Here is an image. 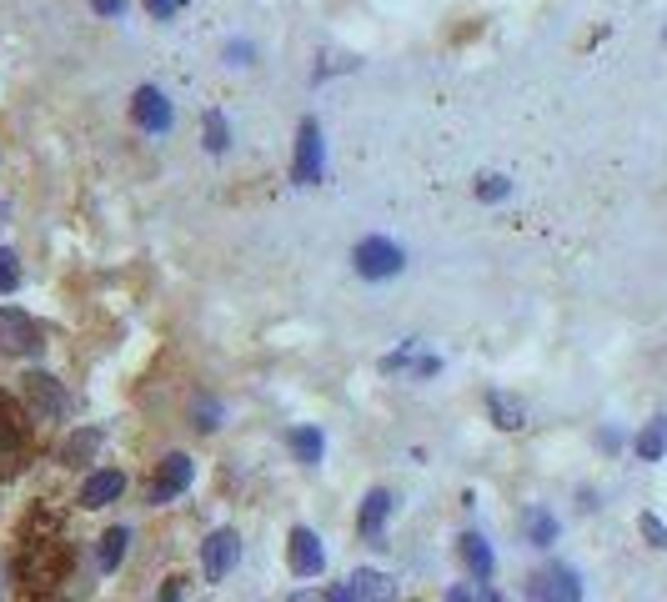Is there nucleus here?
I'll return each mask as SVG.
<instances>
[{"label":"nucleus","instance_id":"20","mask_svg":"<svg viewBox=\"0 0 667 602\" xmlns=\"http://www.w3.org/2000/svg\"><path fill=\"white\" fill-rule=\"evenodd\" d=\"M126 547H131V532H126V527H111V532L101 537V572H116V567L126 562Z\"/></svg>","mask_w":667,"mask_h":602},{"label":"nucleus","instance_id":"30","mask_svg":"<svg viewBox=\"0 0 667 602\" xmlns=\"http://www.w3.org/2000/svg\"><path fill=\"white\" fill-rule=\"evenodd\" d=\"M226 61H231V66H251V46H246V41H231V46H226Z\"/></svg>","mask_w":667,"mask_h":602},{"label":"nucleus","instance_id":"33","mask_svg":"<svg viewBox=\"0 0 667 602\" xmlns=\"http://www.w3.org/2000/svg\"><path fill=\"white\" fill-rule=\"evenodd\" d=\"M447 602H472V592H467V587H452V592H447Z\"/></svg>","mask_w":667,"mask_h":602},{"label":"nucleus","instance_id":"32","mask_svg":"<svg viewBox=\"0 0 667 602\" xmlns=\"http://www.w3.org/2000/svg\"><path fill=\"white\" fill-rule=\"evenodd\" d=\"M321 602H352V592H347V582H342V587H331V592H326Z\"/></svg>","mask_w":667,"mask_h":602},{"label":"nucleus","instance_id":"36","mask_svg":"<svg viewBox=\"0 0 667 602\" xmlns=\"http://www.w3.org/2000/svg\"><path fill=\"white\" fill-rule=\"evenodd\" d=\"M0 221H6V201H0Z\"/></svg>","mask_w":667,"mask_h":602},{"label":"nucleus","instance_id":"7","mask_svg":"<svg viewBox=\"0 0 667 602\" xmlns=\"http://www.w3.org/2000/svg\"><path fill=\"white\" fill-rule=\"evenodd\" d=\"M527 592H532V602H582V577L567 562H552L527 582Z\"/></svg>","mask_w":667,"mask_h":602},{"label":"nucleus","instance_id":"37","mask_svg":"<svg viewBox=\"0 0 667 602\" xmlns=\"http://www.w3.org/2000/svg\"><path fill=\"white\" fill-rule=\"evenodd\" d=\"M662 41H667V31H662Z\"/></svg>","mask_w":667,"mask_h":602},{"label":"nucleus","instance_id":"8","mask_svg":"<svg viewBox=\"0 0 667 602\" xmlns=\"http://www.w3.org/2000/svg\"><path fill=\"white\" fill-rule=\"evenodd\" d=\"M131 121H136L146 136H166V131H171V121H176L171 96H166V91H156V86H141V91L131 96Z\"/></svg>","mask_w":667,"mask_h":602},{"label":"nucleus","instance_id":"29","mask_svg":"<svg viewBox=\"0 0 667 602\" xmlns=\"http://www.w3.org/2000/svg\"><path fill=\"white\" fill-rule=\"evenodd\" d=\"M91 11H96L101 21H116V16L126 11V0H91Z\"/></svg>","mask_w":667,"mask_h":602},{"label":"nucleus","instance_id":"9","mask_svg":"<svg viewBox=\"0 0 667 602\" xmlns=\"http://www.w3.org/2000/svg\"><path fill=\"white\" fill-rule=\"evenodd\" d=\"M236 557H241V537H236L231 527H216V532L201 542V572H206V582H221V577L236 567Z\"/></svg>","mask_w":667,"mask_h":602},{"label":"nucleus","instance_id":"16","mask_svg":"<svg viewBox=\"0 0 667 602\" xmlns=\"http://www.w3.org/2000/svg\"><path fill=\"white\" fill-rule=\"evenodd\" d=\"M632 452H637V462H662V457H667V417H652V422L632 437Z\"/></svg>","mask_w":667,"mask_h":602},{"label":"nucleus","instance_id":"3","mask_svg":"<svg viewBox=\"0 0 667 602\" xmlns=\"http://www.w3.org/2000/svg\"><path fill=\"white\" fill-rule=\"evenodd\" d=\"M352 261H357V276L387 281V276H397V271L407 266V251H402L392 236H367V241L352 246Z\"/></svg>","mask_w":667,"mask_h":602},{"label":"nucleus","instance_id":"21","mask_svg":"<svg viewBox=\"0 0 667 602\" xmlns=\"http://www.w3.org/2000/svg\"><path fill=\"white\" fill-rule=\"evenodd\" d=\"M527 537H532V547H552L557 542V517L547 507H532L527 512Z\"/></svg>","mask_w":667,"mask_h":602},{"label":"nucleus","instance_id":"1","mask_svg":"<svg viewBox=\"0 0 667 602\" xmlns=\"http://www.w3.org/2000/svg\"><path fill=\"white\" fill-rule=\"evenodd\" d=\"M71 577V547L61 537H26L21 542V582L36 597H51L61 582Z\"/></svg>","mask_w":667,"mask_h":602},{"label":"nucleus","instance_id":"13","mask_svg":"<svg viewBox=\"0 0 667 602\" xmlns=\"http://www.w3.org/2000/svg\"><path fill=\"white\" fill-rule=\"evenodd\" d=\"M121 492H126V477H121L116 467H106V472H91V477L81 482V507L101 512V507L121 502Z\"/></svg>","mask_w":667,"mask_h":602},{"label":"nucleus","instance_id":"19","mask_svg":"<svg viewBox=\"0 0 667 602\" xmlns=\"http://www.w3.org/2000/svg\"><path fill=\"white\" fill-rule=\"evenodd\" d=\"M101 442H106V432H101V427H81L76 437H66V447H61V462H71V467H76V462H86V457H91Z\"/></svg>","mask_w":667,"mask_h":602},{"label":"nucleus","instance_id":"18","mask_svg":"<svg viewBox=\"0 0 667 602\" xmlns=\"http://www.w3.org/2000/svg\"><path fill=\"white\" fill-rule=\"evenodd\" d=\"M487 412H492V422H497L502 432H522V427H527L522 402H512L507 392H487Z\"/></svg>","mask_w":667,"mask_h":602},{"label":"nucleus","instance_id":"34","mask_svg":"<svg viewBox=\"0 0 667 602\" xmlns=\"http://www.w3.org/2000/svg\"><path fill=\"white\" fill-rule=\"evenodd\" d=\"M482 602H502V592H492V587H482Z\"/></svg>","mask_w":667,"mask_h":602},{"label":"nucleus","instance_id":"35","mask_svg":"<svg viewBox=\"0 0 667 602\" xmlns=\"http://www.w3.org/2000/svg\"><path fill=\"white\" fill-rule=\"evenodd\" d=\"M291 602H316V592H296V597H291Z\"/></svg>","mask_w":667,"mask_h":602},{"label":"nucleus","instance_id":"26","mask_svg":"<svg viewBox=\"0 0 667 602\" xmlns=\"http://www.w3.org/2000/svg\"><path fill=\"white\" fill-rule=\"evenodd\" d=\"M637 527H642V537H647V547H657V552L667 547V522H662V517H652V512H642V517H637Z\"/></svg>","mask_w":667,"mask_h":602},{"label":"nucleus","instance_id":"10","mask_svg":"<svg viewBox=\"0 0 667 602\" xmlns=\"http://www.w3.org/2000/svg\"><path fill=\"white\" fill-rule=\"evenodd\" d=\"M286 562H291L296 577H316V572L326 567V547H321V537H316L311 527H291V537H286Z\"/></svg>","mask_w":667,"mask_h":602},{"label":"nucleus","instance_id":"28","mask_svg":"<svg viewBox=\"0 0 667 602\" xmlns=\"http://www.w3.org/2000/svg\"><path fill=\"white\" fill-rule=\"evenodd\" d=\"M357 66H362V61H357V56H331V61H326V66H316V71H311V81H316V86H321V81H326V76H337V71H357Z\"/></svg>","mask_w":667,"mask_h":602},{"label":"nucleus","instance_id":"6","mask_svg":"<svg viewBox=\"0 0 667 602\" xmlns=\"http://www.w3.org/2000/svg\"><path fill=\"white\" fill-rule=\"evenodd\" d=\"M191 477H196V462L186 457V452H171L161 467H156V477H151V487H146V497H151V507H161V502H176L186 487H191Z\"/></svg>","mask_w":667,"mask_h":602},{"label":"nucleus","instance_id":"23","mask_svg":"<svg viewBox=\"0 0 667 602\" xmlns=\"http://www.w3.org/2000/svg\"><path fill=\"white\" fill-rule=\"evenodd\" d=\"M21 286V256L11 246H0V296H11Z\"/></svg>","mask_w":667,"mask_h":602},{"label":"nucleus","instance_id":"27","mask_svg":"<svg viewBox=\"0 0 667 602\" xmlns=\"http://www.w3.org/2000/svg\"><path fill=\"white\" fill-rule=\"evenodd\" d=\"M141 6H146L151 21H176V16L186 11V0H141Z\"/></svg>","mask_w":667,"mask_h":602},{"label":"nucleus","instance_id":"31","mask_svg":"<svg viewBox=\"0 0 667 602\" xmlns=\"http://www.w3.org/2000/svg\"><path fill=\"white\" fill-rule=\"evenodd\" d=\"M181 587H186V577H166V587H161V602H181Z\"/></svg>","mask_w":667,"mask_h":602},{"label":"nucleus","instance_id":"12","mask_svg":"<svg viewBox=\"0 0 667 602\" xmlns=\"http://www.w3.org/2000/svg\"><path fill=\"white\" fill-rule=\"evenodd\" d=\"M347 592H352V602H397V582L382 567H357L347 577Z\"/></svg>","mask_w":667,"mask_h":602},{"label":"nucleus","instance_id":"17","mask_svg":"<svg viewBox=\"0 0 667 602\" xmlns=\"http://www.w3.org/2000/svg\"><path fill=\"white\" fill-rule=\"evenodd\" d=\"M286 447L296 452V462H301V467H316V462H321V452H326V437H321L316 427H291V432H286Z\"/></svg>","mask_w":667,"mask_h":602},{"label":"nucleus","instance_id":"25","mask_svg":"<svg viewBox=\"0 0 667 602\" xmlns=\"http://www.w3.org/2000/svg\"><path fill=\"white\" fill-rule=\"evenodd\" d=\"M507 196H512V181H507V176L492 171V176L477 181V201H507Z\"/></svg>","mask_w":667,"mask_h":602},{"label":"nucleus","instance_id":"11","mask_svg":"<svg viewBox=\"0 0 667 602\" xmlns=\"http://www.w3.org/2000/svg\"><path fill=\"white\" fill-rule=\"evenodd\" d=\"M26 402H31L36 422H41V417H46V422L66 417V392H61V382H56L51 372H31V377H26Z\"/></svg>","mask_w":667,"mask_h":602},{"label":"nucleus","instance_id":"5","mask_svg":"<svg viewBox=\"0 0 667 602\" xmlns=\"http://www.w3.org/2000/svg\"><path fill=\"white\" fill-rule=\"evenodd\" d=\"M46 342H41V327L26 317V312H16V307H0V352L6 357H36Z\"/></svg>","mask_w":667,"mask_h":602},{"label":"nucleus","instance_id":"15","mask_svg":"<svg viewBox=\"0 0 667 602\" xmlns=\"http://www.w3.org/2000/svg\"><path fill=\"white\" fill-rule=\"evenodd\" d=\"M457 552H462V562H467V572H472L477 582H492L497 557H492V547H487L482 532H462V537H457Z\"/></svg>","mask_w":667,"mask_h":602},{"label":"nucleus","instance_id":"24","mask_svg":"<svg viewBox=\"0 0 667 602\" xmlns=\"http://www.w3.org/2000/svg\"><path fill=\"white\" fill-rule=\"evenodd\" d=\"M191 422H196L201 432H216V427H221V402H211V397H196V402H191Z\"/></svg>","mask_w":667,"mask_h":602},{"label":"nucleus","instance_id":"14","mask_svg":"<svg viewBox=\"0 0 667 602\" xmlns=\"http://www.w3.org/2000/svg\"><path fill=\"white\" fill-rule=\"evenodd\" d=\"M392 512H397V497H392L387 487H372L367 502H362V512H357V532H362V537H382V527H387Z\"/></svg>","mask_w":667,"mask_h":602},{"label":"nucleus","instance_id":"22","mask_svg":"<svg viewBox=\"0 0 667 602\" xmlns=\"http://www.w3.org/2000/svg\"><path fill=\"white\" fill-rule=\"evenodd\" d=\"M231 146V131H226V116L221 111H206V151L211 156H221Z\"/></svg>","mask_w":667,"mask_h":602},{"label":"nucleus","instance_id":"4","mask_svg":"<svg viewBox=\"0 0 667 602\" xmlns=\"http://www.w3.org/2000/svg\"><path fill=\"white\" fill-rule=\"evenodd\" d=\"M321 171H326V146H321V126H316V116H306V121L296 126V156H291V181H296V186H316V181H321Z\"/></svg>","mask_w":667,"mask_h":602},{"label":"nucleus","instance_id":"2","mask_svg":"<svg viewBox=\"0 0 667 602\" xmlns=\"http://www.w3.org/2000/svg\"><path fill=\"white\" fill-rule=\"evenodd\" d=\"M26 457H31V432H26V422H21L16 402H11L6 392H0V477L21 472V467H26Z\"/></svg>","mask_w":667,"mask_h":602}]
</instances>
